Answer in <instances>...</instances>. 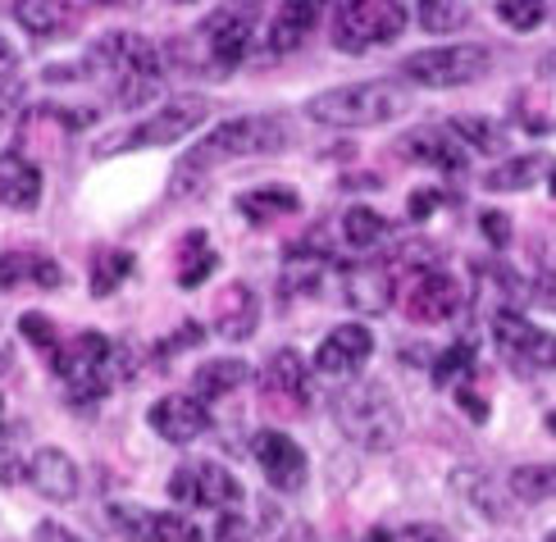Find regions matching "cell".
Wrapping results in <instances>:
<instances>
[{
	"label": "cell",
	"mask_w": 556,
	"mask_h": 542,
	"mask_svg": "<svg viewBox=\"0 0 556 542\" xmlns=\"http://www.w3.org/2000/svg\"><path fill=\"white\" fill-rule=\"evenodd\" d=\"M342 238H346L352 251H375L388 238V219L379 215V210H369V205H352L342 215Z\"/></svg>",
	"instance_id": "1f68e13d"
},
{
	"label": "cell",
	"mask_w": 556,
	"mask_h": 542,
	"mask_svg": "<svg viewBox=\"0 0 556 542\" xmlns=\"http://www.w3.org/2000/svg\"><path fill=\"white\" fill-rule=\"evenodd\" d=\"M497 18L511 33H534L547 18V0H497Z\"/></svg>",
	"instance_id": "8d00e7d4"
},
{
	"label": "cell",
	"mask_w": 556,
	"mask_h": 542,
	"mask_svg": "<svg viewBox=\"0 0 556 542\" xmlns=\"http://www.w3.org/2000/svg\"><path fill=\"white\" fill-rule=\"evenodd\" d=\"M365 542H452V533L443 525H379V529H369Z\"/></svg>",
	"instance_id": "e575fe53"
},
{
	"label": "cell",
	"mask_w": 556,
	"mask_h": 542,
	"mask_svg": "<svg viewBox=\"0 0 556 542\" xmlns=\"http://www.w3.org/2000/svg\"><path fill=\"white\" fill-rule=\"evenodd\" d=\"M33 542H83L78 533H68L64 525H55V520H46V525H37V538Z\"/></svg>",
	"instance_id": "bcb514c9"
},
{
	"label": "cell",
	"mask_w": 556,
	"mask_h": 542,
	"mask_svg": "<svg viewBox=\"0 0 556 542\" xmlns=\"http://www.w3.org/2000/svg\"><path fill=\"white\" fill-rule=\"evenodd\" d=\"M466 305V288L447 269H415L402 282V311L410 324H452Z\"/></svg>",
	"instance_id": "30bf717a"
},
{
	"label": "cell",
	"mask_w": 556,
	"mask_h": 542,
	"mask_svg": "<svg viewBox=\"0 0 556 542\" xmlns=\"http://www.w3.org/2000/svg\"><path fill=\"white\" fill-rule=\"evenodd\" d=\"M479 228H483V238H489L493 247H506V242H511V219H506L502 210H483Z\"/></svg>",
	"instance_id": "ab89813d"
},
{
	"label": "cell",
	"mask_w": 556,
	"mask_h": 542,
	"mask_svg": "<svg viewBox=\"0 0 556 542\" xmlns=\"http://www.w3.org/2000/svg\"><path fill=\"white\" fill-rule=\"evenodd\" d=\"M329 411L338 419V429L346 433V442L365 446V452H392V446L402 442V411L383 383L342 388V392H333Z\"/></svg>",
	"instance_id": "5b68a950"
},
{
	"label": "cell",
	"mask_w": 556,
	"mask_h": 542,
	"mask_svg": "<svg viewBox=\"0 0 556 542\" xmlns=\"http://www.w3.org/2000/svg\"><path fill=\"white\" fill-rule=\"evenodd\" d=\"M132 274V251H101L97 261H91V297H110L119 282Z\"/></svg>",
	"instance_id": "d6a6232c"
},
{
	"label": "cell",
	"mask_w": 556,
	"mask_h": 542,
	"mask_svg": "<svg viewBox=\"0 0 556 542\" xmlns=\"http://www.w3.org/2000/svg\"><path fill=\"white\" fill-rule=\"evenodd\" d=\"M552 197H556V174H552Z\"/></svg>",
	"instance_id": "816d5d0a"
},
{
	"label": "cell",
	"mask_w": 556,
	"mask_h": 542,
	"mask_svg": "<svg viewBox=\"0 0 556 542\" xmlns=\"http://www.w3.org/2000/svg\"><path fill=\"white\" fill-rule=\"evenodd\" d=\"M18 91H23V83L14 78V74H0V119L14 110V101H18Z\"/></svg>",
	"instance_id": "f6af8a7d"
},
{
	"label": "cell",
	"mask_w": 556,
	"mask_h": 542,
	"mask_svg": "<svg viewBox=\"0 0 556 542\" xmlns=\"http://www.w3.org/2000/svg\"><path fill=\"white\" fill-rule=\"evenodd\" d=\"M215 269H219V255H215L211 238H205L201 228H192L178 247V288H201Z\"/></svg>",
	"instance_id": "4316f807"
},
{
	"label": "cell",
	"mask_w": 556,
	"mask_h": 542,
	"mask_svg": "<svg viewBox=\"0 0 556 542\" xmlns=\"http://www.w3.org/2000/svg\"><path fill=\"white\" fill-rule=\"evenodd\" d=\"M5 361H10V356H5V346H0V365H5Z\"/></svg>",
	"instance_id": "681fc988"
},
{
	"label": "cell",
	"mask_w": 556,
	"mask_h": 542,
	"mask_svg": "<svg viewBox=\"0 0 556 542\" xmlns=\"http://www.w3.org/2000/svg\"><path fill=\"white\" fill-rule=\"evenodd\" d=\"M324 10H329V0H283L265 33V51L269 55H292L301 46L311 41V33L319 28Z\"/></svg>",
	"instance_id": "d6986e66"
},
{
	"label": "cell",
	"mask_w": 556,
	"mask_h": 542,
	"mask_svg": "<svg viewBox=\"0 0 556 542\" xmlns=\"http://www.w3.org/2000/svg\"><path fill=\"white\" fill-rule=\"evenodd\" d=\"M242 383H251V365L238 361V356H215V361H205L192 374V392L201 396L205 406L219 402V396H233Z\"/></svg>",
	"instance_id": "484cf974"
},
{
	"label": "cell",
	"mask_w": 556,
	"mask_h": 542,
	"mask_svg": "<svg viewBox=\"0 0 556 542\" xmlns=\"http://www.w3.org/2000/svg\"><path fill=\"white\" fill-rule=\"evenodd\" d=\"M406 110H410V91L402 78L346 83L333 91H319L306 105V114L324 128H383L392 119H402Z\"/></svg>",
	"instance_id": "277c9868"
},
{
	"label": "cell",
	"mask_w": 556,
	"mask_h": 542,
	"mask_svg": "<svg viewBox=\"0 0 556 542\" xmlns=\"http://www.w3.org/2000/svg\"><path fill=\"white\" fill-rule=\"evenodd\" d=\"M215 542H251V525H242L233 511H219V529Z\"/></svg>",
	"instance_id": "60d3db41"
},
{
	"label": "cell",
	"mask_w": 556,
	"mask_h": 542,
	"mask_svg": "<svg viewBox=\"0 0 556 542\" xmlns=\"http://www.w3.org/2000/svg\"><path fill=\"white\" fill-rule=\"evenodd\" d=\"M251 456H256L269 488H278V492H301L306 488L311 461H306V452H301L296 438L278 433V429H265V433L251 438Z\"/></svg>",
	"instance_id": "5bb4252c"
},
{
	"label": "cell",
	"mask_w": 556,
	"mask_h": 542,
	"mask_svg": "<svg viewBox=\"0 0 556 542\" xmlns=\"http://www.w3.org/2000/svg\"><path fill=\"white\" fill-rule=\"evenodd\" d=\"M0 201L10 210H37L41 205V169L33 155L5 151L0 155Z\"/></svg>",
	"instance_id": "603a6c76"
},
{
	"label": "cell",
	"mask_w": 556,
	"mask_h": 542,
	"mask_svg": "<svg viewBox=\"0 0 556 542\" xmlns=\"http://www.w3.org/2000/svg\"><path fill=\"white\" fill-rule=\"evenodd\" d=\"M456 406H460V411H466L470 419H479V424H483V419H489V402H483V396H479V392H475L470 383H466V388H456Z\"/></svg>",
	"instance_id": "ee69618b"
},
{
	"label": "cell",
	"mask_w": 556,
	"mask_h": 542,
	"mask_svg": "<svg viewBox=\"0 0 556 542\" xmlns=\"http://www.w3.org/2000/svg\"><path fill=\"white\" fill-rule=\"evenodd\" d=\"M87 5H101V10H128L132 0H87Z\"/></svg>",
	"instance_id": "7dc6e473"
},
{
	"label": "cell",
	"mask_w": 556,
	"mask_h": 542,
	"mask_svg": "<svg viewBox=\"0 0 556 542\" xmlns=\"http://www.w3.org/2000/svg\"><path fill=\"white\" fill-rule=\"evenodd\" d=\"M543 174H547L543 155H516V160L497 164V169L483 178V192H529V187H534Z\"/></svg>",
	"instance_id": "4dcf8cb0"
},
{
	"label": "cell",
	"mask_w": 556,
	"mask_h": 542,
	"mask_svg": "<svg viewBox=\"0 0 556 542\" xmlns=\"http://www.w3.org/2000/svg\"><path fill=\"white\" fill-rule=\"evenodd\" d=\"M14 18H18V28L37 41H55L78 28V10L68 5V0H18Z\"/></svg>",
	"instance_id": "cb8c5ba5"
},
{
	"label": "cell",
	"mask_w": 556,
	"mask_h": 542,
	"mask_svg": "<svg viewBox=\"0 0 556 542\" xmlns=\"http://www.w3.org/2000/svg\"><path fill=\"white\" fill-rule=\"evenodd\" d=\"M489 68H493V51H489V46H479V41L429 46V51H415V55L402 60V83L447 91V87L479 83Z\"/></svg>",
	"instance_id": "ba28073f"
},
{
	"label": "cell",
	"mask_w": 556,
	"mask_h": 542,
	"mask_svg": "<svg viewBox=\"0 0 556 542\" xmlns=\"http://www.w3.org/2000/svg\"><path fill=\"white\" fill-rule=\"evenodd\" d=\"M443 205V192H438V187H420V192H410V219H429L433 210Z\"/></svg>",
	"instance_id": "b9f144b4"
},
{
	"label": "cell",
	"mask_w": 556,
	"mask_h": 542,
	"mask_svg": "<svg viewBox=\"0 0 556 542\" xmlns=\"http://www.w3.org/2000/svg\"><path fill=\"white\" fill-rule=\"evenodd\" d=\"M18 282H33L41 292H55L64 282V269L46 251H5L0 255V288L14 292Z\"/></svg>",
	"instance_id": "d4e9b609"
},
{
	"label": "cell",
	"mask_w": 556,
	"mask_h": 542,
	"mask_svg": "<svg viewBox=\"0 0 556 542\" xmlns=\"http://www.w3.org/2000/svg\"><path fill=\"white\" fill-rule=\"evenodd\" d=\"M23 479H28L46 502H74L78 488H83V475H78L74 456L60 452V446H41V452H33L28 475Z\"/></svg>",
	"instance_id": "44dd1931"
},
{
	"label": "cell",
	"mask_w": 556,
	"mask_h": 542,
	"mask_svg": "<svg viewBox=\"0 0 556 542\" xmlns=\"http://www.w3.org/2000/svg\"><path fill=\"white\" fill-rule=\"evenodd\" d=\"M23 475H28V461H18L14 446L0 442V483H18Z\"/></svg>",
	"instance_id": "7bdbcfd3"
},
{
	"label": "cell",
	"mask_w": 556,
	"mask_h": 542,
	"mask_svg": "<svg viewBox=\"0 0 556 542\" xmlns=\"http://www.w3.org/2000/svg\"><path fill=\"white\" fill-rule=\"evenodd\" d=\"M60 374L64 396L74 406H97L101 396L114 388V342L105 333H78L60 346V356L51 361Z\"/></svg>",
	"instance_id": "8992f818"
},
{
	"label": "cell",
	"mask_w": 556,
	"mask_h": 542,
	"mask_svg": "<svg viewBox=\"0 0 556 542\" xmlns=\"http://www.w3.org/2000/svg\"><path fill=\"white\" fill-rule=\"evenodd\" d=\"M91 64L105 74L110 97L124 110L147 105L160 97V78H165V55L160 46L137 33H105L91 46Z\"/></svg>",
	"instance_id": "3957f363"
},
{
	"label": "cell",
	"mask_w": 556,
	"mask_h": 542,
	"mask_svg": "<svg viewBox=\"0 0 556 542\" xmlns=\"http://www.w3.org/2000/svg\"><path fill=\"white\" fill-rule=\"evenodd\" d=\"M238 210L251 224H269V219H283L301 210V197L292 187H251V192L238 197Z\"/></svg>",
	"instance_id": "83f0119b"
},
{
	"label": "cell",
	"mask_w": 556,
	"mask_h": 542,
	"mask_svg": "<svg viewBox=\"0 0 556 542\" xmlns=\"http://www.w3.org/2000/svg\"><path fill=\"white\" fill-rule=\"evenodd\" d=\"M0 60H5V64L14 60V51H10V46H5V41H0Z\"/></svg>",
	"instance_id": "c3c4849f"
},
{
	"label": "cell",
	"mask_w": 556,
	"mask_h": 542,
	"mask_svg": "<svg viewBox=\"0 0 556 542\" xmlns=\"http://www.w3.org/2000/svg\"><path fill=\"white\" fill-rule=\"evenodd\" d=\"M18 333L28 338V342H33L37 351H46V361H55V356H60V346H64V342H60V333H55V324L46 319L41 311H28V315H18Z\"/></svg>",
	"instance_id": "74e56055"
},
{
	"label": "cell",
	"mask_w": 556,
	"mask_h": 542,
	"mask_svg": "<svg viewBox=\"0 0 556 542\" xmlns=\"http://www.w3.org/2000/svg\"><path fill=\"white\" fill-rule=\"evenodd\" d=\"M470 369H475V342L460 338V342H452L443 356L433 361V383H438V388H452L460 374H470Z\"/></svg>",
	"instance_id": "d590c367"
},
{
	"label": "cell",
	"mask_w": 556,
	"mask_h": 542,
	"mask_svg": "<svg viewBox=\"0 0 556 542\" xmlns=\"http://www.w3.org/2000/svg\"><path fill=\"white\" fill-rule=\"evenodd\" d=\"M506 492L525 506L556 502V465H516L511 475H506Z\"/></svg>",
	"instance_id": "f546056e"
},
{
	"label": "cell",
	"mask_w": 556,
	"mask_h": 542,
	"mask_svg": "<svg viewBox=\"0 0 556 542\" xmlns=\"http://www.w3.org/2000/svg\"><path fill=\"white\" fill-rule=\"evenodd\" d=\"M201 338H205V328H201L197 319H188V324H182V328H178V333H169L165 342H160V346H155V356H160V361H169V356H174V351H188V346H197Z\"/></svg>",
	"instance_id": "f35d334b"
},
{
	"label": "cell",
	"mask_w": 556,
	"mask_h": 542,
	"mask_svg": "<svg viewBox=\"0 0 556 542\" xmlns=\"http://www.w3.org/2000/svg\"><path fill=\"white\" fill-rule=\"evenodd\" d=\"M493 342H497L502 356L520 369H556V333L529 324L520 311L493 315Z\"/></svg>",
	"instance_id": "4fadbf2b"
},
{
	"label": "cell",
	"mask_w": 556,
	"mask_h": 542,
	"mask_svg": "<svg viewBox=\"0 0 556 542\" xmlns=\"http://www.w3.org/2000/svg\"><path fill=\"white\" fill-rule=\"evenodd\" d=\"M406 5L402 0H342L333 14V46L346 55L379 51L406 33Z\"/></svg>",
	"instance_id": "52a82bcc"
},
{
	"label": "cell",
	"mask_w": 556,
	"mask_h": 542,
	"mask_svg": "<svg viewBox=\"0 0 556 542\" xmlns=\"http://www.w3.org/2000/svg\"><path fill=\"white\" fill-rule=\"evenodd\" d=\"M470 23V10L460 0H420V28L425 33H456Z\"/></svg>",
	"instance_id": "836d02e7"
},
{
	"label": "cell",
	"mask_w": 556,
	"mask_h": 542,
	"mask_svg": "<svg viewBox=\"0 0 556 542\" xmlns=\"http://www.w3.org/2000/svg\"><path fill=\"white\" fill-rule=\"evenodd\" d=\"M256 383H261V402H265V411L283 415V419H301V415L315 406L311 365L301 361V351H292V346L274 351V356L265 361V369L256 374Z\"/></svg>",
	"instance_id": "9c48e42d"
},
{
	"label": "cell",
	"mask_w": 556,
	"mask_h": 542,
	"mask_svg": "<svg viewBox=\"0 0 556 542\" xmlns=\"http://www.w3.org/2000/svg\"><path fill=\"white\" fill-rule=\"evenodd\" d=\"M147 419H151V429L165 438V442L188 446V442H197L205 429H211V406H205L197 392H192V396L174 392V396H160Z\"/></svg>",
	"instance_id": "ac0fdd59"
},
{
	"label": "cell",
	"mask_w": 556,
	"mask_h": 542,
	"mask_svg": "<svg viewBox=\"0 0 556 542\" xmlns=\"http://www.w3.org/2000/svg\"><path fill=\"white\" fill-rule=\"evenodd\" d=\"M447 133L466 151H479V155H502L506 151V128L497 119H483V114H456V119L447 124Z\"/></svg>",
	"instance_id": "f1b7e54d"
},
{
	"label": "cell",
	"mask_w": 556,
	"mask_h": 542,
	"mask_svg": "<svg viewBox=\"0 0 556 542\" xmlns=\"http://www.w3.org/2000/svg\"><path fill=\"white\" fill-rule=\"evenodd\" d=\"M406 160L415 164H429V169H443V174H460L470 164V151L460 147V141L447 133V128H415L402 137L397 147Z\"/></svg>",
	"instance_id": "7402d4cb"
},
{
	"label": "cell",
	"mask_w": 556,
	"mask_h": 542,
	"mask_svg": "<svg viewBox=\"0 0 556 542\" xmlns=\"http://www.w3.org/2000/svg\"><path fill=\"white\" fill-rule=\"evenodd\" d=\"M178 5H192V0H178Z\"/></svg>",
	"instance_id": "f5cc1de1"
},
{
	"label": "cell",
	"mask_w": 556,
	"mask_h": 542,
	"mask_svg": "<svg viewBox=\"0 0 556 542\" xmlns=\"http://www.w3.org/2000/svg\"><path fill=\"white\" fill-rule=\"evenodd\" d=\"M205 114H211L205 97H178L169 105H160L151 119L137 124L124 137V147H169V141H182L188 133H197L205 124Z\"/></svg>",
	"instance_id": "2e32d148"
},
{
	"label": "cell",
	"mask_w": 556,
	"mask_h": 542,
	"mask_svg": "<svg viewBox=\"0 0 556 542\" xmlns=\"http://www.w3.org/2000/svg\"><path fill=\"white\" fill-rule=\"evenodd\" d=\"M169 497L178 506H201V511H233L242 506V483L215 461H188L169 475Z\"/></svg>",
	"instance_id": "8fae6325"
},
{
	"label": "cell",
	"mask_w": 556,
	"mask_h": 542,
	"mask_svg": "<svg viewBox=\"0 0 556 542\" xmlns=\"http://www.w3.org/2000/svg\"><path fill=\"white\" fill-rule=\"evenodd\" d=\"M110 520L119 525L132 542H205V533L178 511H142V506H110Z\"/></svg>",
	"instance_id": "e0dca14e"
},
{
	"label": "cell",
	"mask_w": 556,
	"mask_h": 542,
	"mask_svg": "<svg viewBox=\"0 0 556 542\" xmlns=\"http://www.w3.org/2000/svg\"><path fill=\"white\" fill-rule=\"evenodd\" d=\"M369 356H375L369 324H338L315 346V374H324V379H356Z\"/></svg>",
	"instance_id": "9a60e30c"
},
{
	"label": "cell",
	"mask_w": 556,
	"mask_h": 542,
	"mask_svg": "<svg viewBox=\"0 0 556 542\" xmlns=\"http://www.w3.org/2000/svg\"><path fill=\"white\" fill-rule=\"evenodd\" d=\"M256 328H261V297H256L251 282L233 278L215 297V333L228 338V342H247Z\"/></svg>",
	"instance_id": "ffe728a7"
},
{
	"label": "cell",
	"mask_w": 556,
	"mask_h": 542,
	"mask_svg": "<svg viewBox=\"0 0 556 542\" xmlns=\"http://www.w3.org/2000/svg\"><path fill=\"white\" fill-rule=\"evenodd\" d=\"M261 18H265V0H219L188 37L169 46V55L178 60L182 74L224 78L247 60L251 41L261 33Z\"/></svg>",
	"instance_id": "6da1fadb"
},
{
	"label": "cell",
	"mask_w": 556,
	"mask_h": 542,
	"mask_svg": "<svg viewBox=\"0 0 556 542\" xmlns=\"http://www.w3.org/2000/svg\"><path fill=\"white\" fill-rule=\"evenodd\" d=\"M338 282H342V301L352 305L361 319H369V315H383L388 305L397 301V282H402V274H397V265H392V255H388V261L361 255V261L342 265Z\"/></svg>",
	"instance_id": "7c38bea8"
},
{
	"label": "cell",
	"mask_w": 556,
	"mask_h": 542,
	"mask_svg": "<svg viewBox=\"0 0 556 542\" xmlns=\"http://www.w3.org/2000/svg\"><path fill=\"white\" fill-rule=\"evenodd\" d=\"M0 424H5V402H0Z\"/></svg>",
	"instance_id": "f907efd6"
},
{
	"label": "cell",
	"mask_w": 556,
	"mask_h": 542,
	"mask_svg": "<svg viewBox=\"0 0 556 542\" xmlns=\"http://www.w3.org/2000/svg\"><path fill=\"white\" fill-rule=\"evenodd\" d=\"M547 542H556V533H552V538H547Z\"/></svg>",
	"instance_id": "db71d44e"
},
{
	"label": "cell",
	"mask_w": 556,
	"mask_h": 542,
	"mask_svg": "<svg viewBox=\"0 0 556 542\" xmlns=\"http://www.w3.org/2000/svg\"><path fill=\"white\" fill-rule=\"evenodd\" d=\"M288 119L283 114H238L205 133V141H192L178 160V187H197L201 174L219 169L228 160H256V155H278L288 147Z\"/></svg>",
	"instance_id": "7a4b0ae2"
}]
</instances>
